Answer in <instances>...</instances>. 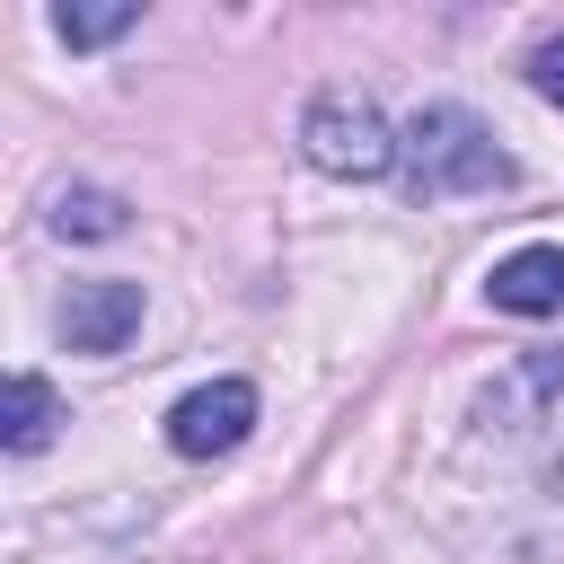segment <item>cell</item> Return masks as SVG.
Here are the masks:
<instances>
[{
	"mask_svg": "<svg viewBox=\"0 0 564 564\" xmlns=\"http://www.w3.org/2000/svg\"><path fill=\"white\" fill-rule=\"evenodd\" d=\"M53 326H62L70 352H123L141 335V282H70Z\"/></svg>",
	"mask_w": 564,
	"mask_h": 564,
	"instance_id": "cell-4",
	"label": "cell"
},
{
	"mask_svg": "<svg viewBox=\"0 0 564 564\" xmlns=\"http://www.w3.org/2000/svg\"><path fill=\"white\" fill-rule=\"evenodd\" d=\"M300 150H308V167L352 176V185L397 167V132H388V115H379L370 97H352V88L308 97V115H300Z\"/></svg>",
	"mask_w": 564,
	"mask_h": 564,
	"instance_id": "cell-2",
	"label": "cell"
},
{
	"mask_svg": "<svg viewBox=\"0 0 564 564\" xmlns=\"http://www.w3.org/2000/svg\"><path fill=\"white\" fill-rule=\"evenodd\" d=\"M529 88H538L546 106H564V35H546V44L529 53Z\"/></svg>",
	"mask_w": 564,
	"mask_h": 564,
	"instance_id": "cell-9",
	"label": "cell"
},
{
	"mask_svg": "<svg viewBox=\"0 0 564 564\" xmlns=\"http://www.w3.org/2000/svg\"><path fill=\"white\" fill-rule=\"evenodd\" d=\"M256 432V388L247 379H212V388H185L167 405V449L176 458H220Z\"/></svg>",
	"mask_w": 564,
	"mask_h": 564,
	"instance_id": "cell-3",
	"label": "cell"
},
{
	"mask_svg": "<svg viewBox=\"0 0 564 564\" xmlns=\"http://www.w3.org/2000/svg\"><path fill=\"white\" fill-rule=\"evenodd\" d=\"M53 423H62V405H53V388H44L35 370H18V379H9V423H0V441H9L18 458H35V449L53 441Z\"/></svg>",
	"mask_w": 564,
	"mask_h": 564,
	"instance_id": "cell-6",
	"label": "cell"
},
{
	"mask_svg": "<svg viewBox=\"0 0 564 564\" xmlns=\"http://www.w3.org/2000/svg\"><path fill=\"white\" fill-rule=\"evenodd\" d=\"M132 18H141L132 0H115V9H53V35H62V44H115Z\"/></svg>",
	"mask_w": 564,
	"mask_h": 564,
	"instance_id": "cell-8",
	"label": "cell"
},
{
	"mask_svg": "<svg viewBox=\"0 0 564 564\" xmlns=\"http://www.w3.org/2000/svg\"><path fill=\"white\" fill-rule=\"evenodd\" d=\"M494 308L511 317H564V247H511L494 273H485Z\"/></svg>",
	"mask_w": 564,
	"mask_h": 564,
	"instance_id": "cell-5",
	"label": "cell"
},
{
	"mask_svg": "<svg viewBox=\"0 0 564 564\" xmlns=\"http://www.w3.org/2000/svg\"><path fill=\"white\" fill-rule=\"evenodd\" d=\"M53 229H62V238H115V229H123V194H106V185H70V194L53 203Z\"/></svg>",
	"mask_w": 564,
	"mask_h": 564,
	"instance_id": "cell-7",
	"label": "cell"
},
{
	"mask_svg": "<svg viewBox=\"0 0 564 564\" xmlns=\"http://www.w3.org/2000/svg\"><path fill=\"white\" fill-rule=\"evenodd\" d=\"M397 159H405V194H414V203H449V194H494V185H511V159L494 150V132H485L467 106H423V115L397 132Z\"/></svg>",
	"mask_w": 564,
	"mask_h": 564,
	"instance_id": "cell-1",
	"label": "cell"
}]
</instances>
